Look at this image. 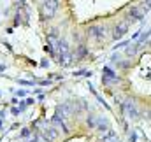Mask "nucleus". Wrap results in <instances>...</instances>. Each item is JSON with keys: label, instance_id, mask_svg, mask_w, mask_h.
I'll return each mask as SVG.
<instances>
[{"label": "nucleus", "instance_id": "nucleus-1", "mask_svg": "<svg viewBox=\"0 0 151 142\" xmlns=\"http://www.w3.org/2000/svg\"><path fill=\"white\" fill-rule=\"evenodd\" d=\"M56 11H58V0H42V4H40V14H42L44 19H51Z\"/></svg>", "mask_w": 151, "mask_h": 142}, {"label": "nucleus", "instance_id": "nucleus-2", "mask_svg": "<svg viewBox=\"0 0 151 142\" xmlns=\"http://www.w3.org/2000/svg\"><path fill=\"white\" fill-rule=\"evenodd\" d=\"M40 133L46 137V141H47V142H55L56 139H58V128H55V126H53V125H49V123L42 126Z\"/></svg>", "mask_w": 151, "mask_h": 142}, {"label": "nucleus", "instance_id": "nucleus-3", "mask_svg": "<svg viewBox=\"0 0 151 142\" xmlns=\"http://www.w3.org/2000/svg\"><path fill=\"white\" fill-rule=\"evenodd\" d=\"M88 34H90V37H93L97 42H102V40H106V37H107L104 27H90Z\"/></svg>", "mask_w": 151, "mask_h": 142}, {"label": "nucleus", "instance_id": "nucleus-4", "mask_svg": "<svg viewBox=\"0 0 151 142\" xmlns=\"http://www.w3.org/2000/svg\"><path fill=\"white\" fill-rule=\"evenodd\" d=\"M72 114V109H70V104H62V105H58V109H56V118L58 119H67L69 116Z\"/></svg>", "mask_w": 151, "mask_h": 142}, {"label": "nucleus", "instance_id": "nucleus-5", "mask_svg": "<svg viewBox=\"0 0 151 142\" xmlns=\"http://www.w3.org/2000/svg\"><path fill=\"white\" fill-rule=\"evenodd\" d=\"M128 21H119L116 27H114V34H113V37L114 39H119V37H123L127 32H128Z\"/></svg>", "mask_w": 151, "mask_h": 142}, {"label": "nucleus", "instance_id": "nucleus-6", "mask_svg": "<svg viewBox=\"0 0 151 142\" xmlns=\"http://www.w3.org/2000/svg\"><path fill=\"white\" fill-rule=\"evenodd\" d=\"M142 18H144V12H142V9L139 5H135V7H132L128 11V19L130 21H141Z\"/></svg>", "mask_w": 151, "mask_h": 142}, {"label": "nucleus", "instance_id": "nucleus-7", "mask_svg": "<svg viewBox=\"0 0 151 142\" xmlns=\"http://www.w3.org/2000/svg\"><path fill=\"white\" fill-rule=\"evenodd\" d=\"M95 128H97L102 135H106V133H109V132H111V128H109V125H107V121H106L104 118H99V119H97Z\"/></svg>", "mask_w": 151, "mask_h": 142}, {"label": "nucleus", "instance_id": "nucleus-8", "mask_svg": "<svg viewBox=\"0 0 151 142\" xmlns=\"http://www.w3.org/2000/svg\"><path fill=\"white\" fill-rule=\"evenodd\" d=\"M51 125H53V126H55V128H60V130H62V132H63V133H69V128H67V126H65V123H63V121H62V119H58V118H55V119H53V123H51Z\"/></svg>", "mask_w": 151, "mask_h": 142}, {"label": "nucleus", "instance_id": "nucleus-9", "mask_svg": "<svg viewBox=\"0 0 151 142\" xmlns=\"http://www.w3.org/2000/svg\"><path fill=\"white\" fill-rule=\"evenodd\" d=\"M125 109H127V112H128L130 118H137V109H135V105L132 102H127L125 104Z\"/></svg>", "mask_w": 151, "mask_h": 142}, {"label": "nucleus", "instance_id": "nucleus-10", "mask_svg": "<svg viewBox=\"0 0 151 142\" xmlns=\"http://www.w3.org/2000/svg\"><path fill=\"white\" fill-rule=\"evenodd\" d=\"M139 7H141V9H142V12L146 14V12H148V11L151 9V0H144V2H142Z\"/></svg>", "mask_w": 151, "mask_h": 142}, {"label": "nucleus", "instance_id": "nucleus-11", "mask_svg": "<svg viewBox=\"0 0 151 142\" xmlns=\"http://www.w3.org/2000/svg\"><path fill=\"white\" fill-rule=\"evenodd\" d=\"M139 44H135V46H130V47H127V55H135L137 51H139Z\"/></svg>", "mask_w": 151, "mask_h": 142}, {"label": "nucleus", "instance_id": "nucleus-12", "mask_svg": "<svg viewBox=\"0 0 151 142\" xmlns=\"http://www.w3.org/2000/svg\"><path fill=\"white\" fill-rule=\"evenodd\" d=\"M30 142H47V141H46V137H44L42 133H37V135H34V137H32V141H30Z\"/></svg>", "mask_w": 151, "mask_h": 142}, {"label": "nucleus", "instance_id": "nucleus-13", "mask_svg": "<svg viewBox=\"0 0 151 142\" xmlns=\"http://www.w3.org/2000/svg\"><path fill=\"white\" fill-rule=\"evenodd\" d=\"M142 44H146V46H150L151 44V30L148 32V34H144V37H142V40H141Z\"/></svg>", "mask_w": 151, "mask_h": 142}]
</instances>
